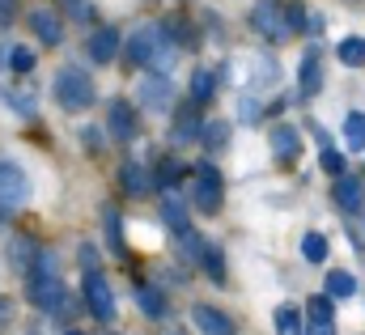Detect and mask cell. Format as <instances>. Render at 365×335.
<instances>
[{
    "label": "cell",
    "instance_id": "1",
    "mask_svg": "<svg viewBox=\"0 0 365 335\" xmlns=\"http://www.w3.org/2000/svg\"><path fill=\"white\" fill-rule=\"evenodd\" d=\"M175 51L179 43L166 38V26H140L132 38H128V56L136 68H149V73H162L175 64Z\"/></svg>",
    "mask_w": 365,
    "mask_h": 335
},
{
    "label": "cell",
    "instance_id": "2",
    "mask_svg": "<svg viewBox=\"0 0 365 335\" xmlns=\"http://www.w3.org/2000/svg\"><path fill=\"white\" fill-rule=\"evenodd\" d=\"M56 102L64 106V110H90L93 106V81L90 73H81V68H60L56 73Z\"/></svg>",
    "mask_w": 365,
    "mask_h": 335
},
{
    "label": "cell",
    "instance_id": "3",
    "mask_svg": "<svg viewBox=\"0 0 365 335\" xmlns=\"http://www.w3.org/2000/svg\"><path fill=\"white\" fill-rule=\"evenodd\" d=\"M81 297H86V310H90L98 323H110V319H115V293H110V284H106V276H102V272H93V267H90Z\"/></svg>",
    "mask_w": 365,
    "mask_h": 335
},
{
    "label": "cell",
    "instance_id": "4",
    "mask_svg": "<svg viewBox=\"0 0 365 335\" xmlns=\"http://www.w3.org/2000/svg\"><path fill=\"white\" fill-rule=\"evenodd\" d=\"M30 200V178H26V170L17 166V162H9V158H0V208H17V204H26Z\"/></svg>",
    "mask_w": 365,
    "mask_h": 335
},
{
    "label": "cell",
    "instance_id": "5",
    "mask_svg": "<svg viewBox=\"0 0 365 335\" xmlns=\"http://www.w3.org/2000/svg\"><path fill=\"white\" fill-rule=\"evenodd\" d=\"M191 204H195L200 212H217V208H221V174L212 170V162H200V166H195Z\"/></svg>",
    "mask_w": 365,
    "mask_h": 335
},
{
    "label": "cell",
    "instance_id": "6",
    "mask_svg": "<svg viewBox=\"0 0 365 335\" xmlns=\"http://www.w3.org/2000/svg\"><path fill=\"white\" fill-rule=\"evenodd\" d=\"M26 280H30V284H26V289H30V302H34L38 310H51V306L64 297V284H60V276H56V272H47V263H43V259H38V267H34Z\"/></svg>",
    "mask_w": 365,
    "mask_h": 335
},
{
    "label": "cell",
    "instance_id": "7",
    "mask_svg": "<svg viewBox=\"0 0 365 335\" xmlns=\"http://www.w3.org/2000/svg\"><path fill=\"white\" fill-rule=\"evenodd\" d=\"M251 30H255L259 38H268V43H284V38H289V26H284L280 4H272V0H259V4L251 9Z\"/></svg>",
    "mask_w": 365,
    "mask_h": 335
},
{
    "label": "cell",
    "instance_id": "8",
    "mask_svg": "<svg viewBox=\"0 0 365 335\" xmlns=\"http://www.w3.org/2000/svg\"><path fill=\"white\" fill-rule=\"evenodd\" d=\"M106 132H110L119 145L136 140V136H140V115H136V106L115 98V102H110V110H106Z\"/></svg>",
    "mask_w": 365,
    "mask_h": 335
},
{
    "label": "cell",
    "instance_id": "9",
    "mask_svg": "<svg viewBox=\"0 0 365 335\" xmlns=\"http://www.w3.org/2000/svg\"><path fill=\"white\" fill-rule=\"evenodd\" d=\"M140 106H145L149 115H166V110L175 106V85L166 81L162 73H149V77L140 81Z\"/></svg>",
    "mask_w": 365,
    "mask_h": 335
},
{
    "label": "cell",
    "instance_id": "10",
    "mask_svg": "<svg viewBox=\"0 0 365 335\" xmlns=\"http://www.w3.org/2000/svg\"><path fill=\"white\" fill-rule=\"evenodd\" d=\"M38 259H43V247H38L34 238H13V242H9V267H13L17 276H30V272L38 267Z\"/></svg>",
    "mask_w": 365,
    "mask_h": 335
},
{
    "label": "cell",
    "instance_id": "11",
    "mask_svg": "<svg viewBox=\"0 0 365 335\" xmlns=\"http://www.w3.org/2000/svg\"><path fill=\"white\" fill-rule=\"evenodd\" d=\"M30 30H34V38H43L47 47L64 43V21H60V13H51V9H34V13H30Z\"/></svg>",
    "mask_w": 365,
    "mask_h": 335
},
{
    "label": "cell",
    "instance_id": "12",
    "mask_svg": "<svg viewBox=\"0 0 365 335\" xmlns=\"http://www.w3.org/2000/svg\"><path fill=\"white\" fill-rule=\"evenodd\" d=\"M331 200H336L344 212H357V208L365 204V182H361V178H349V174H336Z\"/></svg>",
    "mask_w": 365,
    "mask_h": 335
},
{
    "label": "cell",
    "instance_id": "13",
    "mask_svg": "<svg viewBox=\"0 0 365 335\" xmlns=\"http://www.w3.org/2000/svg\"><path fill=\"white\" fill-rule=\"evenodd\" d=\"M191 314H195V327H200L204 335H238L234 319H230V314H221L217 306H195Z\"/></svg>",
    "mask_w": 365,
    "mask_h": 335
},
{
    "label": "cell",
    "instance_id": "14",
    "mask_svg": "<svg viewBox=\"0 0 365 335\" xmlns=\"http://www.w3.org/2000/svg\"><path fill=\"white\" fill-rule=\"evenodd\" d=\"M323 89V64H319V51L310 47L302 56V81H297V98H314Z\"/></svg>",
    "mask_w": 365,
    "mask_h": 335
},
{
    "label": "cell",
    "instance_id": "15",
    "mask_svg": "<svg viewBox=\"0 0 365 335\" xmlns=\"http://www.w3.org/2000/svg\"><path fill=\"white\" fill-rule=\"evenodd\" d=\"M272 153L280 162H297V153H302V140H297V128H289V123H280L272 132Z\"/></svg>",
    "mask_w": 365,
    "mask_h": 335
},
{
    "label": "cell",
    "instance_id": "16",
    "mask_svg": "<svg viewBox=\"0 0 365 335\" xmlns=\"http://www.w3.org/2000/svg\"><path fill=\"white\" fill-rule=\"evenodd\" d=\"M115 51H119V34H115V30H98L90 38V60L93 64H110Z\"/></svg>",
    "mask_w": 365,
    "mask_h": 335
},
{
    "label": "cell",
    "instance_id": "17",
    "mask_svg": "<svg viewBox=\"0 0 365 335\" xmlns=\"http://www.w3.org/2000/svg\"><path fill=\"white\" fill-rule=\"evenodd\" d=\"M212 93H217V73H212V68H195V73H191V102L204 106Z\"/></svg>",
    "mask_w": 365,
    "mask_h": 335
},
{
    "label": "cell",
    "instance_id": "18",
    "mask_svg": "<svg viewBox=\"0 0 365 335\" xmlns=\"http://www.w3.org/2000/svg\"><path fill=\"white\" fill-rule=\"evenodd\" d=\"M175 140H179V145L200 140V110H195V106H187L179 119H175Z\"/></svg>",
    "mask_w": 365,
    "mask_h": 335
},
{
    "label": "cell",
    "instance_id": "19",
    "mask_svg": "<svg viewBox=\"0 0 365 335\" xmlns=\"http://www.w3.org/2000/svg\"><path fill=\"white\" fill-rule=\"evenodd\" d=\"M119 182H123V191H128V195H145V191H149V174L136 166V162H123Z\"/></svg>",
    "mask_w": 365,
    "mask_h": 335
},
{
    "label": "cell",
    "instance_id": "20",
    "mask_svg": "<svg viewBox=\"0 0 365 335\" xmlns=\"http://www.w3.org/2000/svg\"><path fill=\"white\" fill-rule=\"evenodd\" d=\"M200 145L221 153V149L230 145V123H221V119H217V123H200Z\"/></svg>",
    "mask_w": 365,
    "mask_h": 335
},
{
    "label": "cell",
    "instance_id": "21",
    "mask_svg": "<svg viewBox=\"0 0 365 335\" xmlns=\"http://www.w3.org/2000/svg\"><path fill=\"white\" fill-rule=\"evenodd\" d=\"M136 306L145 319H166V297L158 289H136Z\"/></svg>",
    "mask_w": 365,
    "mask_h": 335
},
{
    "label": "cell",
    "instance_id": "22",
    "mask_svg": "<svg viewBox=\"0 0 365 335\" xmlns=\"http://www.w3.org/2000/svg\"><path fill=\"white\" fill-rule=\"evenodd\" d=\"M272 323H276V335H302V310L284 302V306L276 310V319H272Z\"/></svg>",
    "mask_w": 365,
    "mask_h": 335
},
{
    "label": "cell",
    "instance_id": "23",
    "mask_svg": "<svg viewBox=\"0 0 365 335\" xmlns=\"http://www.w3.org/2000/svg\"><path fill=\"white\" fill-rule=\"evenodd\" d=\"M179 178H182V166L175 162V158H162L158 170H153V178H149V187H175Z\"/></svg>",
    "mask_w": 365,
    "mask_h": 335
},
{
    "label": "cell",
    "instance_id": "24",
    "mask_svg": "<svg viewBox=\"0 0 365 335\" xmlns=\"http://www.w3.org/2000/svg\"><path fill=\"white\" fill-rule=\"evenodd\" d=\"M200 263L208 267V280H217V284L225 280V259H221V251H217V247H212L208 238H204V251H200Z\"/></svg>",
    "mask_w": 365,
    "mask_h": 335
},
{
    "label": "cell",
    "instance_id": "25",
    "mask_svg": "<svg viewBox=\"0 0 365 335\" xmlns=\"http://www.w3.org/2000/svg\"><path fill=\"white\" fill-rule=\"evenodd\" d=\"M336 56H340V64L361 68V64H365V38H344V43L336 47Z\"/></svg>",
    "mask_w": 365,
    "mask_h": 335
},
{
    "label": "cell",
    "instance_id": "26",
    "mask_svg": "<svg viewBox=\"0 0 365 335\" xmlns=\"http://www.w3.org/2000/svg\"><path fill=\"white\" fill-rule=\"evenodd\" d=\"M353 293H357V276H349V272L327 276V297H353Z\"/></svg>",
    "mask_w": 365,
    "mask_h": 335
},
{
    "label": "cell",
    "instance_id": "27",
    "mask_svg": "<svg viewBox=\"0 0 365 335\" xmlns=\"http://www.w3.org/2000/svg\"><path fill=\"white\" fill-rule=\"evenodd\" d=\"M162 221L175 230V234H182V230H191V221H187V208H182L179 200H166L162 204Z\"/></svg>",
    "mask_w": 365,
    "mask_h": 335
},
{
    "label": "cell",
    "instance_id": "28",
    "mask_svg": "<svg viewBox=\"0 0 365 335\" xmlns=\"http://www.w3.org/2000/svg\"><path fill=\"white\" fill-rule=\"evenodd\" d=\"M344 136H349V145H353V149H365V115H361V110L344 115Z\"/></svg>",
    "mask_w": 365,
    "mask_h": 335
},
{
    "label": "cell",
    "instance_id": "29",
    "mask_svg": "<svg viewBox=\"0 0 365 335\" xmlns=\"http://www.w3.org/2000/svg\"><path fill=\"white\" fill-rule=\"evenodd\" d=\"M302 254H306L310 263H323V259H327V238H323V234H306V238H302Z\"/></svg>",
    "mask_w": 365,
    "mask_h": 335
},
{
    "label": "cell",
    "instance_id": "30",
    "mask_svg": "<svg viewBox=\"0 0 365 335\" xmlns=\"http://www.w3.org/2000/svg\"><path fill=\"white\" fill-rule=\"evenodd\" d=\"M331 302H336V297H327V293L319 297V293H314V297H310V306H306V310H310V319H336V306H331Z\"/></svg>",
    "mask_w": 365,
    "mask_h": 335
},
{
    "label": "cell",
    "instance_id": "31",
    "mask_svg": "<svg viewBox=\"0 0 365 335\" xmlns=\"http://www.w3.org/2000/svg\"><path fill=\"white\" fill-rule=\"evenodd\" d=\"M9 68H13V73H30V68H34V51L13 47V51H9Z\"/></svg>",
    "mask_w": 365,
    "mask_h": 335
},
{
    "label": "cell",
    "instance_id": "32",
    "mask_svg": "<svg viewBox=\"0 0 365 335\" xmlns=\"http://www.w3.org/2000/svg\"><path fill=\"white\" fill-rule=\"evenodd\" d=\"M238 119H242V123H259V119H264V106H259V102L247 93V98L238 102Z\"/></svg>",
    "mask_w": 365,
    "mask_h": 335
},
{
    "label": "cell",
    "instance_id": "33",
    "mask_svg": "<svg viewBox=\"0 0 365 335\" xmlns=\"http://www.w3.org/2000/svg\"><path fill=\"white\" fill-rule=\"evenodd\" d=\"M106 238H110V251L123 254V225H119V217H115V212H106Z\"/></svg>",
    "mask_w": 365,
    "mask_h": 335
},
{
    "label": "cell",
    "instance_id": "34",
    "mask_svg": "<svg viewBox=\"0 0 365 335\" xmlns=\"http://www.w3.org/2000/svg\"><path fill=\"white\" fill-rule=\"evenodd\" d=\"M64 13L73 21H93V4L90 0H64Z\"/></svg>",
    "mask_w": 365,
    "mask_h": 335
},
{
    "label": "cell",
    "instance_id": "35",
    "mask_svg": "<svg viewBox=\"0 0 365 335\" xmlns=\"http://www.w3.org/2000/svg\"><path fill=\"white\" fill-rule=\"evenodd\" d=\"M47 314H51L56 323H64V319H73V314H77V297H68V293H64V297H60V302H56V306H51Z\"/></svg>",
    "mask_w": 365,
    "mask_h": 335
},
{
    "label": "cell",
    "instance_id": "36",
    "mask_svg": "<svg viewBox=\"0 0 365 335\" xmlns=\"http://www.w3.org/2000/svg\"><path fill=\"white\" fill-rule=\"evenodd\" d=\"M323 170H327V174H344V158H340L336 149H323Z\"/></svg>",
    "mask_w": 365,
    "mask_h": 335
},
{
    "label": "cell",
    "instance_id": "37",
    "mask_svg": "<svg viewBox=\"0 0 365 335\" xmlns=\"http://www.w3.org/2000/svg\"><path fill=\"white\" fill-rule=\"evenodd\" d=\"M302 335H336V319H310V331Z\"/></svg>",
    "mask_w": 365,
    "mask_h": 335
},
{
    "label": "cell",
    "instance_id": "38",
    "mask_svg": "<svg viewBox=\"0 0 365 335\" xmlns=\"http://www.w3.org/2000/svg\"><path fill=\"white\" fill-rule=\"evenodd\" d=\"M284 26H289V30H302V26H306V13H302V4H289V17H284Z\"/></svg>",
    "mask_w": 365,
    "mask_h": 335
},
{
    "label": "cell",
    "instance_id": "39",
    "mask_svg": "<svg viewBox=\"0 0 365 335\" xmlns=\"http://www.w3.org/2000/svg\"><path fill=\"white\" fill-rule=\"evenodd\" d=\"M13 13H17V0H0V26H9Z\"/></svg>",
    "mask_w": 365,
    "mask_h": 335
},
{
    "label": "cell",
    "instance_id": "40",
    "mask_svg": "<svg viewBox=\"0 0 365 335\" xmlns=\"http://www.w3.org/2000/svg\"><path fill=\"white\" fill-rule=\"evenodd\" d=\"M9 310H13V306H9V302H4V297H0V327H4V323H9Z\"/></svg>",
    "mask_w": 365,
    "mask_h": 335
},
{
    "label": "cell",
    "instance_id": "41",
    "mask_svg": "<svg viewBox=\"0 0 365 335\" xmlns=\"http://www.w3.org/2000/svg\"><path fill=\"white\" fill-rule=\"evenodd\" d=\"M166 335H187V331H182V327H166Z\"/></svg>",
    "mask_w": 365,
    "mask_h": 335
},
{
    "label": "cell",
    "instance_id": "42",
    "mask_svg": "<svg viewBox=\"0 0 365 335\" xmlns=\"http://www.w3.org/2000/svg\"><path fill=\"white\" fill-rule=\"evenodd\" d=\"M64 335H86V331H64Z\"/></svg>",
    "mask_w": 365,
    "mask_h": 335
}]
</instances>
